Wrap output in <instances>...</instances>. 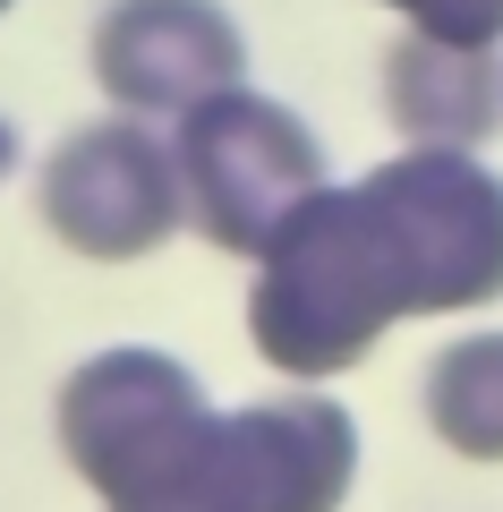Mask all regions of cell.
Segmentation results:
<instances>
[{
	"mask_svg": "<svg viewBox=\"0 0 503 512\" xmlns=\"http://www.w3.org/2000/svg\"><path fill=\"white\" fill-rule=\"evenodd\" d=\"M384 94H393V120L418 146H478L503 120V86L478 43H435V35L401 43L384 60Z\"/></svg>",
	"mask_w": 503,
	"mask_h": 512,
	"instance_id": "obj_7",
	"label": "cell"
},
{
	"mask_svg": "<svg viewBox=\"0 0 503 512\" xmlns=\"http://www.w3.org/2000/svg\"><path fill=\"white\" fill-rule=\"evenodd\" d=\"M248 43L214 0H111L94 26V77L120 111H188L239 86Z\"/></svg>",
	"mask_w": 503,
	"mask_h": 512,
	"instance_id": "obj_6",
	"label": "cell"
},
{
	"mask_svg": "<svg viewBox=\"0 0 503 512\" xmlns=\"http://www.w3.org/2000/svg\"><path fill=\"white\" fill-rule=\"evenodd\" d=\"M384 9H401V18L418 26V35L435 43H495L503 35V0H384Z\"/></svg>",
	"mask_w": 503,
	"mask_h": 512,
	"instance_id": "obj_9",
	"label": "cell"
},
{
	"mask_svg": "<svg viewBox=\"0 0 503 512\" xmlns=\"http://www.w3.org/2000/svg\"><path fill=\"white\" fill-rule=\"evenodd\" d=\"M197 419H205L197 376L162 350H103L60 393V444L103 495H128L137 478H154Z\"/></svg>",
	"mask_w": 503,
	"mask_h": 512,
	"instance_id": "obj_4",
	"label": "cell"
},
{
	"mask_svg": "<svg viewBox=\"0 0 503 512\" xmlns=\"http://www.w3.org/2000/svg\"><path fill=\"white\" fill-rule=\"evenodd\" d=\"M256 256V350L290 376H333L393 316L503 291V180L461 146H418L350 188H316Z\"/></svg>",
	"mask_w": 503,
	"mask_h": 512,
	"instance_id": "obj_1",
	"label": "cell"
},
{
	"mask_svg": "<svg viewBox=\"0 0 503 512\" xmlns=\"http://www.w3.org/2000/svg\"><path fill=\"white\" fill-rule=\"evenodd\" d=\"M0 9H9V0H0Z\"/></svg>",
	"mask_w": 503,
	"mask_h": 512,
	"instance_id": "obj_10",
	"label": "cell"
},
{
	"mask_svg": "<svg viewBox=\"0 0 503 512\" xmlns=\"http://www.w3.org/2000/svg\"><path fill=\"white\" fill-rule=\"evenodd\" d=\"M359 470V436L333 402H273V410H205L188 444L111 495V512H333Z\"/></svg>",
	"mask_w": 503,
	"mask_h": 512,
	"instance_id": "obj_2",
	"label": "cell"
},
{
	"mask_svg": "<svg viewBox=\"0 0 503 512\" xmlns=\"http://www.w3.org/2000/svg\"><path fill=\"white\" fill-rule=\"evenodd\" d=\"M427 419L452 453L503 461V333H469L427 367Z\"/></svg>",
	"mask_w": 503,
	"mask_h": 512,
	"instance_id": "obj_8",
	"label": "cell"
},
{
	"mask_svg": "<svg viewBox=\"0 0 503 512\" xmlns=\"http://www.w3.org/2000/svg\"><path fill=\"white\" fill-rule=\"evenodd\" d=\"M180 214H197V231L231 256H256L307 197L324 188V154L282 103L265 94H205L180 111Z\"/></svg>",
	"mask_w": 503,
	"mask_h": 512,
	"instance_id": "obj_3",
	"label": "cell"
},
{
	"mask_svg": "<svg viewBox=\"0 0 503 512\" xmlns=\"http://www.w3.org/2000/svg\"><path fill=\"white\" fill-rule=\"evenodd\" d=\"M43 222L86 256H145L180 222V163L137 120H103L52 154L43 171Z\"/></svg>",
	"mask_w": 503,
	"mask_h": 512,
	"instance_id": "obj_5",
	"label": "cell"
}]
</instances>
